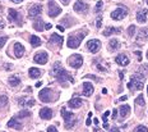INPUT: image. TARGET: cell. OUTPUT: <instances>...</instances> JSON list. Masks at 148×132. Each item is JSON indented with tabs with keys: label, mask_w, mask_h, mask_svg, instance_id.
Listing matches in <instances>:
<instances>
[{
	"label": "cell",
	"mask_w": 148,
	"mask_h": 132,
	"mask_svg": "<svg viewBox=\"0 0 148 132\" xmlns=\"http://www.w3.org/2000/svg\"><path fill=\"white\" fill-rule=\"evenodd\" d=\"M47 132H58V130H56V127H55V126H49V127H47Z\"/></svg>",
	"instance_id": "38"
},
{
	"label": "cell",
	"mask_w": 148,
	"mask_h": 132,
	"mask_svg": "<svg viewBox=\"0 0 148 132\" xmlns=\"http://www.w3.org/2000/svg\"><path fill=\"white\" fill-rule=\"evenodd\" d=\"M8 127L9 128H14V130H22V123L19 122V118H12L8 122Z\"/></svg>",
	"instance_id": "18"
},
{
	"label": "cell",
	"mask_w": 148,
	"mask_h": 132,
	"mask_svg": "<svg viewBox=\"0 0 148 132\" xmlns=\"http://www.w3.org/2000/svg\"><path fill=\"white\" fill-rule=\"evenodd\" d=\"M147 91H148V86H147Z\"/></svg>",
	"instance_id": "58"
},
{
	"label": "cell",
	"mask_w": 148,
	"mask_h": 132,
	"mask_svg": "<svg viewBox=\"0 0 148 132\" xmlns=\"http://www.w3.org/2000/svg\"><path fill=\"white\" fill-rule=\"evenodd\" d=\"M8 18H9V21L10 22H13V23H18V24H21L22 23V16H21L19 13H18L15 9H9L8 10Z\"/></svg>",
	"instance_id": "10"
},
{
	"label": "cell",
	"mask_w": 148,
	"mask_h": 132,
	"mask_svg": "<svg viewBox=\"0 0 148 132\" xmlns=\"http://www.w3.org/2000/svg\"><path fill=\"white\" fill-rule=\"evenodd\" d=\"M40 117L45 121H49V119L52 118V109L50 108H42L40 110Z\"/></svg>",
	"instance_id": "17"
},
{
	"label": "cell",
	"mask_w": 148,
	"mask_h": 132,
	"mask_svg": "<svg viewBox=\"0 0 148 132\" xmlns=\"http://www.w3.org/2000/svg\"><path fill=\"white\" fill-rule=\"evenodd\" d=\"M60 13H61V8L54 1V0H50V1H49V16L51 18H55V17L59 16Z\"/></svg>",
	"instance_id": "8"
},
{
	"label": "cell",
	"mask_w": 148,
	"mask_h": 132,
	"mask_svg": "<svg viewBox=\"0 0 148 132\" xmlns=\"http://www.w3.org/2000/svg\"><path fill=\"white\" fill-rule=\"evenodd\" d=\"M128 33H129V36H132L133 37L134 36V33H135V26H130L128 28Z\"/></svg>",
	"instance_id": "36"
},
{
	"label": "cell",
	"mask_w": 148,
	"mask_h": 132,
	"mask_svg": "<svg viewBox=\"0 0 148 132\" xmlns=\"http://www.w3.org/2000/svg\"><path fill=\"white\" fill-rule=\"evenodd\" d=\"M10 1H13V3H15V4H19V3H22L23 0H10Z\"/></svg>",
	"instance_id": "48"
},
{
	"label": "cell",
	"mask_w": 148,
	"mask_h": 132,
	"mask_svg": "<svg viewBox=\"0 0 148 132\" xmlns=\"http://www.w3.org/2000/svg\"><path fill=\"white\" fill-rule=\"evenodd\" d=\"M55 96H58V94L52 93V90L50 87H45L44 90H41V91H40V94H38L40 100L44 101V103H50V101L56 100V97H55Z\"/></svg>",
	"instance_id": "4"
},
{
	"label": "cell",
	"mask_w": 148,
	"mask_h": 132,
	"mask_svg": "<svg viewBox=\"0 0 148 132\" xmlns=\"http://www.w3.org/2000/svg\"><path fill=\"white\" fill-rule=\"evenodd\" d=\"M83 94H84V96H91L92 94H93V85L91 84V82H83Z\"/></svg>",
	"instance_id": "16"
},
{
	"label": "cell",
	"mask_w": 148,
	"mask_h": 132,
	"mask_svg": "<svg viewBox=\"0 0 148 132\" xmlns=\"http://www.w3.org/2000/svg\"><path fill=\"white\" fill-rule=\"evenodd\" d=\"M64 42V37L60 35H58V33H54V35L50 36V40H49V45H50V48H54L55 45H58V46H61Z\"/></svg>",
	"instance_id": "11"
},
{
	"label": "cell",
	"mask_w": 148,
	"mask_h": 132,
	"mask_svg": "<svg viewBox=\"0 0 148 132\" xmlns=\"http://www.w3.org/2000/svg\"><path fill=\"white\" fill-rule=\"evenodd\" d=\"M28 73H29V77L31 78H38L40 76H41V70H40L38 68H35V67L29 68Z\"/></svg>",
	"instance_id": "26"
},
{
	"label": "cell",
	"mask_w": 148,
	"mask_h": 132,
	"mask_svg": "<svg viewBox=\"0 0 148 132\" xmlns=\"http://www.w3.org/2000/svg\"><path fill=\"white\" fill-rule=\"evenodd\" d=\"M12 68H13V66H12V64H9V63L4 64V69H5V70H10Z\"/></svg>",
	"instance_id": "39"
},
{
	"label": "cell",
	"mask_w": 148,
	"mask_h": 132,
	"mask_svg": "<svg viewBox=\"0 0 148 132\" xmlns=\"http://www.w3.org/2000/svg\"><path fill=\"white\" fill-rule=\"evenodd\" d=\"M115 62L119 64V66H128L129 64V62H130V60H129V58L126 57L125 54H119L118 57L115 58Z\"/></svg>",
	"instance_id": "19"
},
{
	"label": "cell",
	"mask_w": 148,
	"mask_h": 132,
	"mask_svg": "<svg viewBox=\"0 0 148 132\" xmlns=\"http://www.w3.org/2000/svg\"><path fill=\"white\" fill-rule=\"evenodd\" d=\"M133 132H148V128L146 127V126L140 124V126H138V127L135 128V130H134Z\"/></svg>",
	"instance_id": "33"
},
{
	"label": "cell",
	"mask_w": 148,
	"mask_h": 132,
	"mask_svg": "<svg viewBox=\"0 0 148 132\" xmlns=\"http://www.w3.org/2000/svg\"><path fill=\"white\" fill-rule=\"evenodd\" d=\"M119 49V41L116 39H111L109 42V50L110 51H115Z\"/></svg>",
	"instance_id": "27"
},
{
	"label": "cell",
	"mask_w": 148,
	"mask_h": 132,
	"mask_svg": "<svg viewBox=\"0 0 148 132\" xmlns=\"http://www.w3.org/2000/svg\"><path fill=\"white\" fill-rule=\"evenodd\" d=\"M93 122H95V124H96V126L98 124V119H97V118H95V119H93Z\"/></svg>",
	"instance_id": "54"
},
{
	"label": "cell",
	"mask_w": 148,
	"mask_h": 132,
	"mask_svg": "<svg viewBox=\"0 0 148 132\" xmlns=\"http://www.w3.org/2000/svg\"><path fill=\"white\" fill-rule=\"evenodd\" d=\"M69 1H70V0H61V3H63V4H69Z\"/></svg>",
	"instance_id": "52"
},
{
	"label": "cell",
	"mask_w": 148,
	"mask_h": 132,
	"mask_svg": "<svg viewBox=\"0 0 148 132\" xmlns=\"http://www.w3.org/2000/svg\"><path fill=\"white\" fill-rule=\"evenodd\" d=\"M116 115H118V112H116V109H115V110L112 112V117H114V119L116 118Z\"/></svg>",
	"instance_id": "49"
},
{
	"label": "cell",
	"mask_w": 148,
	"mask_h": 132,
	"mask_svg": "<svg viewBox=\"0 0 148 132\" xmlns=\"http://www.w3.org/2000/svg\"><path fill=\"white\" fill-rule=\"evenodd\" d=\"M128 87H129V90H133L134 87L137 88V90H142V88H143V81H142V79L135 78L133 76L132 79H130V82L128 84Z\"/></svg>",
	"instance_id": "14"
},
{
	"label": "cell",
	"mask_w": 148,
	"mask_h": 132,
	"mask_svg": "<svg viewBox=\"0 0 148 132\" xmlns=\"http://www.w3.org/2000/svg\"><path fill=\"white\" fill-rule=\"evenodd\" d=\"M51 75L54 76V77H56V79L60 82L61 85L65 86V84L68 81L74 84V78L72 76L69 75V73L66 72L65 69L61 67V63L60 62H55L54 66H52V69H51Z\"/></svg>",
	"instance_id": "1"
},
{
	"label": "cell",
	"mask_w": 148,
	"mask_h": 132,
	"mask_svg": "<svg viewBox=\"0 0 148 132\" xmlns=\"http://www.w3.org/2000/svg\"><path fill=\"white\" fill-rule=\"evenodd\" d=\"M126 14H128V9L124 7H119L118 9H115V10L111 13V18L115 21H121L126 17Z\"/></svg>",
	"instance_id": "7"
},
{
	"label": "cell",
	"mask_w": 148,
	"mask_h": 132,
	"mask_svg": "<svg viewBox=\"0 0 148 132\" xmlns=\"http://www.w3.org/2000/svg\"><path fill=\"white\" fill-rule=\"evenodd\" d=\"M73 8H74V10H75L77 13H79V14H87L88 10H89L88 4L87 3H84L83 0H77V1L74 3Z\"/></svg>",
	"instance_id": "5"
},
{
	"label": "cell",
	"mask_w": 148,
	"mask_h": 132,
	"mask_svg": "<svg viewBox=\"0 0 148 132\" xmlns=\"http://www.w3.org/2000/svg\"><path fill=\"white\" fill-rule=\"evenodd\" d=\"M135 104H137V105H140V106H144V105H146V100H144V96H143V95H139V96L135 99Z\"/></svg>",
	"instance_id": "30"
},
{
	"label": "cell",
	"mask_w": 148,
	"mask_h": 132,
	"mask_svg": "<svg viewBox=\"0 0 148 132\" xmlns=\"http://www.w3.org/2000/svg\"><path fill=\"white\" fill-rule=\"evenodd\" d=\"M119 110H120V119H123L129 114V112H130V106L129 105H121L119 108Z\"/></svg>",
	"instance_id": "24"
},
{
	"label": "cell",
	"mask_w": 148,
	"mask_h": 132,
	"mask_svg": "<svg viewBox=\"0 0 148 132\" xmlns=\"http://www.w3.org/2000/svg\"><path fill=\"white\" fill-rule=\"evenodd\" d=\"M147 4H148V0H147Z\"/></svg>",
	"instance_id": "59"
},
{
	"label": "cell",
	"mask_w": 148,
	"mask_h": 132,
	"mask_svg": "<svg viewBox=\"0 0 148 132\" xmlns=\"http://www.w3.org/2000/svg\"><path fill=\"white\" fill-rule=\"evenodd\" d=\"M119 76H120V79H124V73L123 72H119Z\"/></svg>",
	"instance_id": "50"
},
{
	"label": "cell",
	"mask_w": 148,
	"mask_h": 132,
	"mask_svg": "<svg viewBox=\"0 0 148 132\" xmlns=\"http://www.w3.org/2000/svg\"><path fill=\"white\" fill-rule=\"evenodd\" d=\"M14 54L17 58H22L24 54V48L21 42H15L14 44Z\"/></svg>",
	"instance_id": "20"
},
{
	"label": "cell",
	"mask_w": 148,
	"mask_h": 132,
	"mask_svg": "<svg viewBox=\"0 0 148 132\" xmlns=\"http://www.w3.org/2000/svg\"><path fill=\"white\" fill-rule=\"evenodd\" d=\"M7 40H8V36H0V49H1L5 45Z\"/></svg>",
	"instance_id": "35"
},
{
	"label": "cell",
	"mask_w": 148,
	"mask_h": 132,
	"mask_svg": "<svg viewBox=\"0 0 148 132\" xmlns=\"http://www.w3.org/2000/svg\"><path fill=\"white\" fill-rule=\"evenodd\" d=\"M33 60H35V63H37V64H46L49 60V54L46 53V51H40V53H37L35 57H33Z\"/></svg>",
	"instance_id": "12"
},
{
	"label": "cell",
	"mask_w": 148,
	"mask_h": 132,
	"mask_svg": "<svg viewBox=\"0 0 148 132\" xmlns=\"http://www.w3.org/2000/svg\"><path fill=\"white\" fill-rule=\"evenodd\" d=\"M7 104H8V97L5 96V95H1V96H0V108L5 106Z\"/></svg>",
	"instance_id": "32"
},
{
	"label": "cell",
	"mask_w": 148,
	"mask_h": 132,
	"mask_svg": "<svg viewBox=\"0 0 148 132\" xmlns=\"http://www.w3.org/2000/svg\"><path fill=\"white\" fill-rule=\"evenodd\" d=\"M9 84H10V86L15 87V86H18L21 84V78L18 76H12V77H9Z\"/></svg>",
	"instance_id": "29"
},
{
	"label": "cell",
	"mask_w": 148,
	"mask_h": 132,
	"mask_svg": "<svg viewBox=\"0 0 148 132\" xmlns=\"http://www.w3.org/2000/svg\"><path fill=\"white\" fill-rule=\"evenodd\" d=\"M61 113V117L64 118V124H65V128H68V130H72V128L74 127V124L77 123V117L74 115V113L69 112L66 108H61L60 110Z\"/></svg>",
	"instance_id": "3"
},
{
	"label": "cell",
	"mask_w": 148,
	"mask_h": 132,
	"mask_svg": "<svg viewBox=\"0 0 148 132\" xmlns=\"http://www.w3.org/2000/svg\"><path fill=\"white\" fill-rule=\"evenodd\" d=\"M147 59H148V51H147Z\"/></svg>",
	"instance_id": "57"
},
{
	"label": "cell",
	"mask_w": 148,
	"mask_h": 132,
	"mask_svg": "<svg viewBox=\"0 0 148 132\" xmlns=\"http://www.w3.org/2000/svg\"><path fill=\"white\" fill-rule=\"evenodd\" d=\"M97 69H98V70H101V72H106V69H105L103 67L101 66V64H97Z\"/></svg>",
	"instance_id": "41"
},
{
	"label": "cell",
	"mask_w": 148,
	"mask_h": 132,
	"mask_svg": "<svg viewBox=\"0 0 148 132\" xmlns=\"http://www.w3.org/2000/svg\"><path fill=\"white\" fill-rule=\"evenodd\" d=\"M135 55L138 57V60H142V53L140 51H135Z\"/></svg>",
	"instance_id": "42"
},
{
	"label": "cell",
	"mask_w": 148,
	"mask_h": 132,
	"mask_svg": "<svg viewBox=\"0 0 148 132\" xmlns=\"http://www.w3.org/2000/svg\"><path fill=\"white\" fill-rule=\"evenodd\" d=\"M110 132H120V130L118 127H114V128H111V130H110Z\"/></svg>",
	"instance_id": "45"
},
{
	"label": "cell",
	"mask_w": 148,
	"mask_h": 132,
	"mask_svg": "<svg viewBox=\"0 0 148 132\" xmlns=\"http://www.w3.org/2000/svg\"><path fill=\"white\" fill-rule=\"evenodd\" d=\"M109 114H110V112L107 110V112H105V113H103V115H102V117H106V118H107V117H109Z\"/></svg>",
	"instance_id": "53"
},
{
	"label": "cell",
	"mask_w": 148,
	"mask_h": 132,
	"mask_svg": "<svg viewBox=\"0 0 148 132\" xmlns=\"http://www.w3.org/2000/svg\"><path fill=\"white\" fill-rule=\"evenodd\" d=\"M91 123H92V119H91V117H89L87 121H86V124H87V126H91Z\"/></svg>",
	"instance_id": "46"
},
{
	"label": "cell",
	"mask_w": 148,
	"mask_h": 132,
	"mask_svg": "<svg viewBox=\"0 0 148 132\" xmlns=\"http://www.w3.org/2000/svg\"><path fill=\"white\" fill-rule=\"evenodd\" d=\"M103 128H109V124H107V123H103Z\"/></svg>",
	"instance_id": "56"
},
{
	"label": "cell",
	"mask_w": 148,
	"mask_h": 132,
	"mask_svg": "<svg viewBox=\"0 0 148 132\" xmlns=\"http://www.w3.org/2000/svg\"><path fill=\"white\" fill-rule=\"evenodd\" d=\"M86 33H87V31H84V30H81V31H77V32H74V33H70L69 37H68V42H66L68 48H70V49L79 48L82 40L84 39Z\"/></svg>",
	"instance_id": "2"
},
{
	"label": "cell",
	"mask_w": 148,
	"mask_h": 132,
	"mask_svg": "<svg viewBox=\"0 0 148 132\" xmlns=\"http://www.w3.org/2000/svg\"><path fill=\"white\" fill-rule=\"evenodd\" d=\"M68 105H69V108L72 109H77V108H81L83 105V100L81 97H73V99H70L68 101Z\"/></svg>",
	"instance_id": "15"
},
{
	"label": "cell",
	"mask_w": 148,
	"mask_h": 132,
	"mask_svg": "<svg viewBox=\"0 0 148 132\" xmlns=\"http://www.w3.org/2000/svg\"><path fill=\"white\" fill-rule=\"evenodd\" d=\"M42 84H41V82H37V84H36V87H40V86H41Z\"/></svg>",
	"instance_id": "55"
},
{
	"label": "cell",
	"mask_w": 148,
	"mask_h": 132,
	"mask_svg": "<svg viewBox=\"0 0 148 132\" xmlns=\"http://www.w3.org/2000/svg\"><path fill=\"white\" fill-rule=\"evenodd\" d=\"M119 100H120V101H125V100H128V96H126V95H123V96L120 97Z\"/></svg>",
	"instance_id": "44"
},
{
	"label": "cell",
	"mask_w": 148,
	"mask_h": 132,
	"mask_svg": "<svg viewBox=\"0 0 148 132\" xmlns=\"http://www.w3.org/2000/svg\"><path fill=\"white\" fill-rule=\"evenodd\" d=\"M147 14H148V10L147 9H142L137 13V21L139 23H146L147 21Z\"/></svg>",
	"instance_id": "21"
},
{
	"label": "cell",
	"mask_w": 148,
	"mask_h": 132,
	"mask_svg": "<svg viewBox=\"0 0 148 132\" xmlns=\"http://www.w3.org/2000/svg\"><path fill=\"white\" fill-rule=\"evenodd\" d=\"M42 13V5L41 4H33L28 10V16L29 17H40Z\"/></svg>",
	"instance_id": "13"
},
{
	"label": "cell",
	"mask_w": 148,
	"mask_h": 132,
	"mask_svg": "<svg viewBox=\"0 0 148 132\" xmlns=\"http://www.w3.org/2000/svg\"><path fill=\"white\" fill-rule=\"evenodd\" d=\"M101 26H102V16H97V18H96V27L97 28H101Z\"/></svg>",
	"instance_id": "34"
},
{
	"label": "cell",
	"mask_w": 148,
	"mask_h": 132,
	"mask_svg": "<svg viewBox=\"0 0 148 132\" xmlns=\"http://www.w3.org/2000/svg\"><path fill=\"white\" fill-rule=\"evenodd\" d=\"M32 105H35V100H33V99H29L28 101H27V106H32Z\"/></svg>",
	"instance_id": "40"
},
{
	"label": "cell",
	"mask_w": 148,
	"mask_h": 132,
	"mask_svg": "<svg viewBox=\"0 0 148 132\" xmlns=\"http://www.w3.org/2000/svg\"><path fill=\"white\" fill-rule=\"evenodd\" d=\"M31 115H32V113H31L29 112V110H26V109H23V110H21V112L19 113H18V118H22V117H23V118H24V117H31Z\"/></svg>",
	"instance_id": "31"
},
{
	"label": "cell",
	"mask_w": 148,
	"mask_h": 132,
	"mask_svg": "<svg viewBox=\"0 0 148 132\" xmlns=\"http://www.w3.org/2000/svg\"><path fill=\"white\" fill-rule=\"evenodd\" d=\"M121 32V30L120 28H115V27H107L106 30L102 32L103 33V36H110V35H112V33H120Z\"/></svg>",
	"instance_id": "25"
},
{
	"label": "cell",
	"mask_w": 148,
	"mask_h": 132,
	"mask_svg": "<svg viewBox=\"0 0 148 132\" xmlns=\"http://www.w3.org/2000/svg\"><path fill=\"white\" fill-rule=\"evenodd\" d=\"M102 5H103L102 1H97V4H96V12H100L101 9H102Z\"/></svg>",
	"instance_id": "37"
},
{
	"label": "cell",
	"mask_w": 148,
	"mask_h": 132,
	"mask_svg": "<svg viewBox=\"0 0 148 132\" xmlns=\"http://www.w3.org/2000/svg\"><path fill=\"white\" fill-rule=\"evenodd\" d=\"M5 27V23H4V21H0V30H3Z\"/></svg>",
	"instance_id": "47"
},
{
	"label": "cell",
	"mask_w": 148,
	"mask_h": 132,
	"mask_svg": "<svg viewBox=\"0 0 148 132\" xmlns=\"http://www.w3.org/2000/svg\"><path fill=\"white\" fill-rule=\"evenodd\" d=\"M51 27H52V24H51V23H46L45 30H51Z\"/></svg>",
	"instance_id": "43"
},
{
	"label": "cell",
	"mask_w": 148,
	"mask_h": 132,
	"mask_svg": "<svg viewBox=\"0 0 148 132\" xmlns=\"http://www.w3.org/2000/svg\"><path fill=\"white\" fill-rule=\"evenodd\" d=\"M29 42H31V45H32V48H38L40 45H41V40H40L38 36H31V39H29Z\"/></svg>",
	"instance_id": "28"
},
{
	"label": "cell",
	"mask_w": 148,
	"mask_h": 132,
	"mask_svg": "<svg viewBox=\"0 0 148 132\" xmlns=\"http://www.w3.org/2000/svg\"><path fill=\"white\" fill-rule=\"evenodd\" d=\"M138 41H147L148 40V28H142L139 33H138Z\"/></svg>",
	"instance_id": "22"
},
{
	"label": "cell",
	"mask_w": 148,
	"mask_h": 132,
	"mask_svg": "<svg viewBox=\"0 0 148 132\" xmlns=\"http://www.w3.org/2000/svg\"><path fill=\"white\" fill-rule=\"evenodd\" d=\"M68 63H69L70 67L78 69V68H81L82 64H83V58H82L81 54H74L68 59Z\"/></svg>",
	"instance_id": "6"
},
{
	"label": "cell",
	"mask_w": 148,
	"mask_h": 132,
	"mask_svg": "<svg viewBox=\"0 0 148 132\" xmlns=\"http://www.w3.org/2000/svg\"><path fill=\"white\" fill-rule=\"evenodd\" d=\"M44 26H46V23H44V21H41L40 18L33 22V28H35L36 31H44V30H45Z\"/></svg>",
	"instance_id": "23"
},
{
	"label": "cell",
	"mask_w": 148,
	"mask_h": 132,
	"mask_svg": "<svg viewBox=\"0 0 148 132\" xmlns=\"http://www.w3.org/2000/svg\"><path fill=\"white\" fill-rule=\"evenodd\" d=\"M58 30H59V31H61V32H64V27H63V26H58Z\"/></svg>",
	"instance_id": "51"
},
{
	"label": "cell",
	"mask_w": 148,
	"mask_h": 132,
	"mask_svg": "<svg viewBox=\"0 0 148 132\" xmlns=\"http://www.w3.org/2000/svg\"><path fill=\"white\" fill-rule=\"evenodd\" d=\"M101 46H102V44H101V41L100 40H97V39H93V40H89V41L87 42V49L91 53H97L98 50L101 49Z\"/></svg>",
	"instance_id": "9"
}]
</instances>
